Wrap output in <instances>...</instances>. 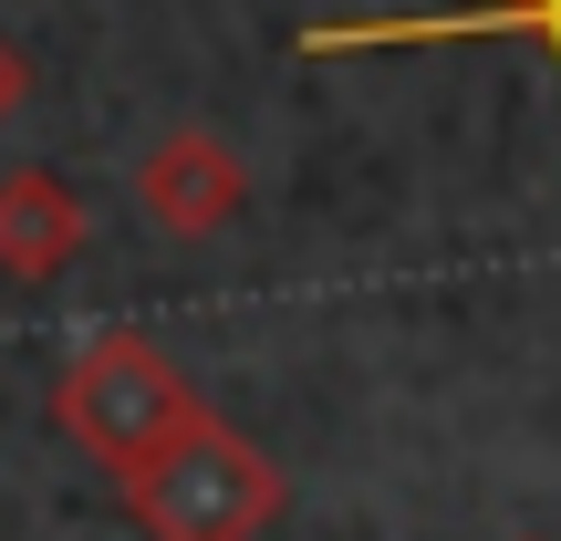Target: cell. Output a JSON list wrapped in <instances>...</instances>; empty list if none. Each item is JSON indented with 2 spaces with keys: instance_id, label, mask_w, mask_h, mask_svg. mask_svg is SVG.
<instances>
[{
  "instance_id": "1",
  "label": "cell",
  "mask_w": 561,
  "mask_h": 541,
  "mask_svg": "<svg viewBox=\"0 0 561 541\" xmlns=\"http://www.w3.org/2000/svg\"><path fill=\"white\" fill-rule=\"evenodd\" d=\"M53 417H62V438H83L104 469H125V480H136V469H157L167 448L187 438L198 396H187V375H178L146 334H104L94 354L53 385Z\"/></svg>"
},
{
  "instance_id": "2",
  "label": "cell",
  "mask_w": 561,
  "mask_h": 541,
  "mask_svg": "<svg viewBox=\"0 0 561 541\" xmlns=\"http://www.w3.org/2000/svg\"><path fill=\"white\" fill-rule=\"evenodd\" d=\"M136 521L157 541H250V531L280 521V469L198 406L187 438L157 469H136Z\"/></svg>"
},
{
  "instance_id": "3",
  "label": "cell",
  "mask_w": 561,
  "mask_h": 541,
  "mask_svg": "<svg viewBox=\"0 0 561 541\" xmlns=\"http://www.w3.org/2000/svg\"><path fill=\"white\" fill-rule=\"evenodd\" d=\"M136 208L157 229H178V240H208V229H229L250 208V167L208 125H178V136H157L136 157Z\"/></svg>"
},
{
  "instance_id": "4",
  "label": "cell",
  "mask_w": 561,
  "mask_h": 541,
  "mask_svg": "<svg viewBox=\"0 0 561 541\" xmlns=\"http://www.w3.org/2000/svg\"><path fill=\"white\" fill-rule=\"evenodd\" d=\"M437 42H541L561 63V0H479V11H405V21H312L301 53H437Z\"/></svg>"
},
{
  "instance_id": "5",
  "label": "cell",
  "mask_w": 561,
  "mask_h": 541,
  "mask_svg": "<svg viewBox=\"0 0 561 541\" xmlns=\"http://www.w3.org/2000/svg\"><path fill=\"white\" fill-rule=\"evenodd\" d=\"M73 250H83V199L73 188L42 178V167L0 178V271L11 281H53Z\"/></svg>"
},
{
  "instance_id": "6",
  "label": "cell",
  "mask_w": 561,
  "mask_h": 541,
  "mask_svg": "<svg viewBox=\"0 0 561 541\" xmlns=\"http://www.w3.org/2000/svg\"><path fill=\"white\" fill-rule=\"evenodd\" d=\"M21 104H32V53H21V42L0 32V125H11Z\"/></svg>"
}]
</instances>
